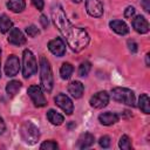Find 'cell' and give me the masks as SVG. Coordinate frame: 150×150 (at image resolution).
<instances>
[{
    "label": "cell",
    "instance_id": "6da1fadb",
    "mask_svg": "<svg viewBox=\"0 0 150 150\" xmlns=\"http://www.w3.org/2000/svg\"><path fill=\"white\" fill-rule=\"evenodd\" d=\"M52 19L56 28L60 30V33L66 38L69 47L71 50L79 53L82 49H84L89 43V35L88 33L79 27H74L68 18L66 16V13L61 5L56 4L52 8Z\"/></svg>",
    "mask_w": 150,
    "mask_h": 150
},
{
    "label": "cell",
    "instance_id": "7a4b0ae2",
    "mask_svg": "<svg viewBox=\"0 0 150 150\" xmlns=\"http://www.w3.org/2000/svg\"><path fill=\"white\" fill-rule=\"evenodd\" d=\"M40 74H41L40 79H41L42 88L47 93H50L52 89H53L54 79H53V73H52L50 63H49V61L45 56L40 57Z\"/></svg>",
    "mask_w": 150,
    "mask_h": 150
},
{
    "label": "cell",
    "instance_id": "3957f363",
    "mask_svg": "<svg viewBox=\"0 0 150 150\" xmlns=\"http://www.w3.org/2000/svg\"><path fill=\"white\" fill-rule=\"evenodd\" d=\"M20 136H21L22 141L26 144L33 145V144H35L39 141L40 131H39V129H38L36 125H34L29 121H26L20 127Z\"/></svg>",
    "mask_w": 150,
    "mask_h": 150
},
{
    "label": "cell",
    "instance_id": "277c9868",
    "mask_svg": "<svg viewBox=\"0 0 150 150\" xmlns=\"http://www.w3.org/2000/svg\"><path fill=\"white\" fill-rule=\"evenodd\" d=\"M38 71V62L34 56V54L29 49L23 50V57H22V75L25 79L30 77Z\"/></svg>",
    "mask_w": 150,
    "mask_h": 150
},
{
    "label": "cell",
    "instance_id": "5b68a950",
    "mask_svg": "<svg viewBox=\"0 0 150 150\" xmlns=\"http://www.w3.org/2000/svg\"><path fill=\"white\" fill-rule=\"evenodd\" d=\"M110 95H111L112 100H115L120 103H124L127 105L135 107V94L132 90H130L128 88L116 87V88L111 89Z\"/></svg>",
    "mask_w": 150,
    "mask_h": 150
},
{
    "label": "cell",
    "instance_id": "8992f818",
    "mask_svg": "<svg viewBox=\"0 0 150 150\" xmlns=\"http://www.w3.org/2000/svg\"><path fill=\"white\" fill-rule=\"evenodd\" d=\"M27 93H28V96L30 97V100H32V102L34 103L35 107L41 108V107L47 105L46 97H45V95H43V93H42V89H41L39 86H36V84L30 86V87L28 88Z\"/></svg>",
    "mask_w": 150,
    "mask_h": 150
},
{
    "label": "cell",
    "instance_id": "52a82bcc",
    "mask_svg": "<svg viewBox=\"0 0 150 150\" xmlns=\"http://www.w3.org/2000/svg\"><path fill=\"white\" fill-rule=\"evenodd\" d=\"M20 70V60L16 55L12 54L8 56V59L6 60V64H5V73L6 75L9 77L15 76Z\"/></svg>",
    "mask_w": 150,
    "mask_h": 150
},
{
    "label": "cell",
    "instance_id": "ba28073f",
    "mask_svg": "<svg viewBox=\"0 0 150 150\" xmlns=\"http://www.w3.org/2000/svg\"><path fill=\"white\" fill-rule=\"evenodd\" d=\"M90 105L95 109L104 108L109 103V94L107 91H98L90 97Z\"/></svg>",
    "mask_w": 150,
    "mask_h": 150
},
{
    "label": "cell",
    "instance_id": "9c48e42d",
    "mask_svg": "<svg viewBox=\"0 0 150 150\" xmlns=\"http://www.w3.org/2000/svg\"><path fill=\"white\" fill-rule=\"evenodd\" d=\"M54 101H55V103H56V105H59L67 115H71L73 114V110H74V104H73V102H71V100L67 96V95H64V94H62V93H60V94H57L56 95V97L54 98Z\"/></svg>",
    "mask_w": 150,
    "mask_h": 150
},
{
    "label": "cell",
    "instance_id": "30bf717a",
    "mask_svg": "<svg viewBox=\"0 0 150 150\" xmlns=\"http://www.w3.org/2000/svg\"><path fill=\"white\" fill-rule=\"evenodd\" d=\"M86 9L90 16L100 18L103 14V5L100 0H86Z\"/></svg>",
    "mask_w": 150,
    "mask_h": 150
},
{
    "label": "cell",
    "instance_id": "8fae6325",
    "mask_svg": "<svg viewBox=\"0 0 150 150\" xmlns=\"http://www.w3.org/2000/svg\"><path fill=\"white\" fill-rule=\"evenodd\" d=\"M48 49L54 55L61 57L66 53V45H64V42L61 38H56V39H53L48 42Z\"/></svg>",
    "mask_w": 150,
    "mask_h": 150
},
{
    "label": "cell",
    "instance_id": "7c38bea8",
    "mask_svg": "<svg viewBox=\"0 0 150 150\" xmlns=\"http://www.w3.org/2000/svg\"><path fill=\"white\" fill-rule=\"evenodd\" d=\"M7 40L11 45H14V46H21L26 43V38L19 28H11Z\"/></svg>",
    "mask_w": 150,
    "mask_h": 150
},
{
    "label": "cell",
    "instance_id": "4fadbf2b",
    "mask_svg": "<svg viewBox=\"0 0 150 150\" xmlns=\"http://www.w3.org/2000/svg\"><path fill=\"white\" fill-rule=\"evenodd\" d=\"M132 27L139 34H145L149 32V23L146 19L142 15H137L132 19Z\"/></svg>",
    "mask_w": 150,
    "mask_h": 150
},
{
    "label": "cell",
    "instance_id": "5bb4252c",
    "mask_svg": "<svg viewBox=\"0 0 150 150\" xmlns=\"http://www.w3.org/2000/svg\"><path fill=\"white\" fill-rule=\"evenodd\" d=\"M68 91L74 98H80L83 95L84 87L80 81H73L68 86Z\"/></svg>",
    "mask_w": 150,
    "mask_h": 150
},
{
    "label": "cell",
    "instance_id": "9a60e30c",
    "mask_svg": "<svg viewBox=\"0 0 150 150\" xmlns=\"http://www.w3.org/2000/svg\"><path fill=\"white\" fill-rule=\"evenodd\" d=\"M120 117L115 112H110V111H107V112H103L98 116V121L101 122V124L103 125H112L115 124L116 122H118Z\"/></svg>",
    "mask_w": 150,
    "mask_h": 150
},
{
    "label": "cell",
    "instance_id": "2e32d148",
    "mask_svg": "<svg viewBox=\"0 0 150 150\" xmlns=\"http://www.w3.org/2000/svg\"><path fill=\"white\" fill-rule=\"evenodd\" d=\"M95 142V137L94 135H91L90 132H84L82 134L80 137H79V141H77V146L80 149H87V148H90Z\"/></svg>",
    "mask_w": 150,
    "mask_h": 150
},
{
    "label": "cell",
    "instance_id": "e0dca14e",
    "mask_svg": "<svg viewBox=\"0 0 150 150\" xmlns=\"http://www.w3.org/2000/svg\"><path fill=\"white\" fill-rule=\"evenodd\" d=\"M109 26L115 33H117L120 35H125L129 33V28H128L127 23L123 22L122 20H112L109 22Z\"/></svg>",
    "mask_w": 150,
    "mask_h": 150
},
{
    "label": "cell",
    "instance_id": "ac0fdd59",
    "mask_svg": "<svg viewBox=\"0 0 150 150\" xmlns=\"http://www.w3.org/2000/svg\"><path fill=\"white\" fill-rule=\"evenodd\" d=\"M47 118L54 125H61L63 123V121H64L63 116L61 114H59L57 111L53 110V109H50V110L47 111Z\"/></svg>",
    "mask_w": 150,
    "mask_h": 150
},
{
    "label": "cell",
    "instance_id": "d6986e66",
    "mask_svg": "<svg viewBox=\"0 0 150 150\" xmlns=\"http://www.w3.org/2000/svg\"><path fill=\"white\" fill-rule=\"evenodd\" d=\"M7 7H8V9H11L14 13H20L25 9L26 2H25V0H8Z\"/></svg>",
    "mask_w": 150,
    "mask_h": 150
},
{
    "label": "cell",
    "instance_id": "ffe728a7",
    "mask_svg": "<svg viewBox=\"0 0 150 150\" xmlns=\"http://www.w3.org/2000/svg\"><path fill=\"white\" fill-rule=\"evenodd\" d=\"M21 86H22V84H21L20 81H11V82H8L7 86H6V93H7V95H8L9 97L15 96L16 93L20 90Z\"/></svg>",
    "mask_w": 150,
    "mask_h": 150
},
{
    "label": "cell",
    "instance_id": "44dd1931",
    "mask_svg": "<svg viewBox=\"0 0 150 150\" xmlns=\"http://www.w3.org/2000/svg\"><path fill=\"white\" fill-rule=\"evenodd\" d=\"M138 108L144 114H150V100L148 94H142L138 100Z\"/></svg>",
    "mask_w": 150,
    "mask_h": 150
},
{
    "label": "cell",
    "instance_id": "7402d4cb",
    "mask_svg": "<svg viewBox=\"0 0 150 150\" xmlns=\"http://www.w3.org/2000/svg\"><path fill=\"white\" fill-rule=\"evenodd\" d=\"M73 71H74V67H73L69 62H64V63H62V66H61V68H60V75H61V79H63V80H68V79H70Z\"/></svg>",
    "mask_w": 150,
    "mask_h": 150
},
{
    "label": "cell",
    "instance_id": "603a6c76",
    "mask_svg": "<svg viewBox=\"0 0 150 150\" xmlns=\"http://www.w3.org/2000/svg\"><path fill=\"white\" fill-rule=\"evenodd\" d=\"M12 26H13V22L9 20V18L6 14H2L0 16V32L2 34H5V33L11 30Z\"/></svg>",
    "mask_w": 150,
    "mask_h": 150
},
{
    "label": "cell",
    "instance_id": "cb8c5ba5",
    "mask_svg": "<svg viewBox=\"0 0 150 150\" xmlns=\"http://www.w3.org/2000/svg\"><path fill=\"white\" fill-rule=\"evenodd\" d=\"M118 146H120L122 150H131V149H132L131 141H130V138H129L128 135H123V136L120 138Z\"/></svg>",
    "mask_w": 150,
    "mask_h": 150
},
{
    "label": "cell",
    "instance_id": "d4e9b609",
    "mask_svg": "<svg viewBox=\"0 0 150 150\" xmlns=\"http://www.w3.org/2000/svg\"><path fill=\"white\" fill-rule=\"evenodd\" d=\"M91 69V63L89 61H84L79 66V75L80 76H87Z\"/></svg>",
    "mask_w": 150,
    "mask_h": 150
},
{
    "label": "cell",
    "instance_id": "484cf974",
    "mask_svg": "<svg viewBox=\"0 0 150 150\" xmlns=\"http://www.w3.org/2000/svg\"><path fill=\"white\" fill-rule=\"evenodd\" d=\"M57 148H59V145H57V143L54 142V141H46V142H43V143L40 145V149H41V150H55V149H57Z\"/></svg>",
    "mask_w": 150,
    "mask_h": 150
},
{
    "label": "cell",
    "instance_id": "4316f807",
    "mask_svg": "<svg viewBox=\"0 0 150 150\" xmlns=\"http://www.w3.org/2000/svg\"><path fill=\"white\" fill-rule=\"evenodd\" d=\"M26 33L28 34V36H30V38H35V36H38V35L40 34V30L38 29L36 26L30 25V26L26 27Z\"/></svg>",
    "mask_w": 150,
    "mask_h": 150
},
{
    "label": "cell",
    "instance_id": "83f0119b",
    "mask_svg": "<svg viewBox=\"0 0 150 150\" xmlns=\"http://www.w3.org/2000/svg\"><path fill=\"white\" fill-rule=\"evenodd\" d=\"M98 144H100L101 148H104V149L109 148L110 144H111L110 137H109V136H102V137L100 138V141H98Z\"/></svg>",
    "mask_w": 150,
    "mask_h": 150
},
{
    "label": "cell",
    "instance_id": "f1b7e54d",
    "mask_svg": "<svg viewBox=\"0 0 150 150\" xmlns=\"http://www.w3.org/2000/svg\"><path fill=\"white\" fill-rule=\"evenodd\" d=\"M134 15H135V8H134L132 6H128V7L125 8V11H124V18L131 19Z\"/></svg>",
    "mask_w": 150,
    "mask_h": 150
},
{
    "label": "cell",
    "instance_id": "f546056e",
    "mask_svg": "<svg viewBox=\"0 0 150 150\" xmlns=\"http://www.w3.org/2000/svg\"><path fill=\"white\" fill-rule=\"evenodd\" d=\"M128 47H129V50L131 53H136L138 49V46L134 40H128Z\"/></svg>",
    "mask_w": 150,
    "mask_h": 150
},
{
    "label": "cell",
    "instance_id": "4dcf8cb0",
    "mask_svg": "<svg viewBox=\"0 0 150 150\" xmlns=\"http://www.w3.org/2000/svg\"><path fill=\"white\" fill-rule=\"evenodd\" d=\"M32 2L38 8V11H42L43 9V6H45V1L43 0H32Z\"/></svg>",
    "mask_w": 150,
    "mask_h": 150
},
{
    "label": "cell",
    "instance_id": "1f68e13d",
    "mask_svg": "<svg viewBox=\"0 0 150 150\" xmlns=\"http://www.w3.org/2000/svg\"><path fill=\"white\" fill-rule=\"evenodd\" d=\"M141 5L146 13L150 12V0H141Z\"/></svg>",
    "mask_w": 150,
    "mask_h": 150
},
{
    "label": "cell",
    "instance_id": "d6a6232c",
    "mask_svg": "<svg viewBox=\"0 0 150 150\" xmlns=\"http://www.w3.org/2000/svg\"><path fill=\"white\" fill-rule=\"evenodd\" d=\"M40 21H41V23H42V27H43V28H47V27H48L49 21H48V19H47V16H46V15H41Z\"/></svg>",
    "mask_w": 150,
    "mask_h": 150
},
{
    "label": "cell",
    "instance_id": "836d02e7",
    "mask_svg": "<svg viewBox=\"0 0 150 150\" xmlns=\"http://www.w3.org/2000/svg\"><path fill=\"white\" fill-rule=\"evenodd\" d=\"M6 130V124H5V122H4V120H2V117L0 116V135L1 134H4V131Z\"/></svg>",
    "mask_w": 150,
    "mask_h": 150
},
{
    "label": "cell",
    "instance_id": "e575fe53",
    "mask_svg": "<svg viewBox=\"0 0 150 150\" xmlns=\"http://www.w3.org/2000/svg\"><path fill=\"white\" fill-rule=\"evenodd\" d=\"M149 56H150V55H149V53H148V54L145 55V63H146V67L150 66V63H149Z\"/></svg>",
    "mask_w": 150,
    "mask_h": 150
},
{
    "label": "cell",
    "instance_id": "d590c367",
    "mask_svg": "<svg viewBox=\"0 0 150 150\" xmlns=\"http://www.w3.org/2000/svg\"><path fill=\"white\" fill-rule=\"evenodd\" d=\"M71 1H73V2H75V4H80L82 0H71Z\"/></svg>",
    "mask_w": 150,
    "mask_h": 150
},
{
    "label": "cell",
    "instance_id": "8d00e7d4",
    "mask_svg": "<svg viewBox=\"0 0 150 150\" xmlns=\"http://www.w3.org/2000/svg\"><path fill=\"white\" fill-rule=\"evenodd\" d=\"M0 62H1V48H0ZM0 77H1V70H0Z\"/></svg>",
    "mask_w": 150,
    "mask_h": 150
}]
</instances>
